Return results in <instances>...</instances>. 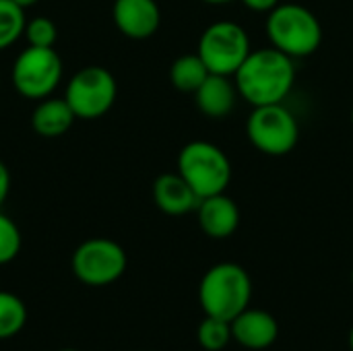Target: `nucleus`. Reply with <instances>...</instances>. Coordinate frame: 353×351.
I'll list each match as a JSON object with an SVG mask.
<instances>
[{
	"mask_svg": "<svg viewBox=\"0 0 353 351\" xmlns=\"http://www.w3.org/2000/svg\"><path fill=\"white\" fill-rule=\"evenodd\" d=\"M267 37L273 48L290 58L312 56L323 43V27L316 14L296 2L277 4L267 17Z\"/></svg>",
	"mask_w": 353,
	"mask_h": 351,
	"instance_id": "nucleus-3",
	"label": "nucleus"
},
{
	"mask_svg": "<svg viewBox=\"0 0 353 351\" xmlns=\"http://www.w3.org/2000/svg\"><path fill=\"white\" fill-rule=\"evenodd\" d=\"M350 350L353 351V327H352V331H350Z\"/></svg>",
	"mask_w": 353,
	"mask_h": 351,
	"instance_id": "nucleus-26",
	"label": "nucleus"
},
{
	"mask_svg": "<svg viewBox=\"0 0 353 351\" xmlns=\"http://www.w3.org/2000/svg\"><path fill=\"white\" fill-rule=\"evenodd\" d=\"M8 190H10V174H8V168L0 161V207L8 197Z\"/></svg>",
	"mask_w": 353,
	"mask_h": 351,
	"instance_id": "nucleus-23",
	"label": "nucleus"
},
{
	"mask_svg": "<svg viewBox=\"0 0 353 351\" xmlns=\"http://www.w3.org/2000/svg\"><path fill=\"white\" fill-rule=\"evenodd\" d=\"M352 124H353V106H352Z\"/></svg>",
	"mask_w": 353,
	"mask_h": 351,
	"instance_id": "nucleus-28",
	"label": "nucleus"
},
{
	"mask_svg": "<svg viewBox=\"0 0 353 351\" xmlns=\"http://www.w3.org/2000/svg\"><path fill=\"white\" fill-rule=\"evenodd\" d=\"M178 174L199 199L225 192L232 180V163L225 151L209 141H192L178 155Z\"/></svg>",
	"mask_w": 353,
	"mask_h": 351,
	"instance_id": "nucleus-4",
	"label": "nucleus"
},
{
	"mask_svg": "<svg viewBox=\"0 0 353 351\" xmlns=\"http://www.w3.org/2000/svg\"><path fill=\"white\" fill-rule=\"evenodd\" d=\"M203 2H207V4H228L232 0H203Z\"/></svg>",
	"mask_w": 353,
	"mask_h": 351,
	"instance_id": "nucleus-25",
	"label": "nucleus"
},
{
	"mask_svg": "<svg viewBox=\"0 0 353 351\" xmlns=\"http://www.w3.org/2000/svg\"><path fill=\"white\" fill-rule=\"evenodd\" d=\"M62 81V60L54 48L23 50L12 64V85L27 99H46Z\"/></svg>",
	"mask_w": 353,
	"mask_h": 351,
	"instance_id": "nucleus-9",
	"label": "nucleus"
},
{
	"mask_svg": "<svg viewBox=\"0 0 353 351\" xmlns=\"http://www.w3.org/2000/svg\"><path fill=\"white\" fill-rule=\"evenodd\" d=\"M74 112L68 106V101L62 97H46L41 103L33 110L31 126L33 130L43 139H56L62 137L74 122Z\"/></svg>",
	"mask_w": 353,
	"mask_h": 351,
	"instance_id": "nucleus-15",
	"label": "nucleus"
},
{
	"mask_svg": "<svg viewBox=\"0 0 353 351\" xmlns=\"http://www.w3.org/2000/svg\"><path fill=\"white\" fill-rule=\"evenodd\" d=\"M242 4L254 12H271L277 4H281V0H242Z\"/></svg>",
	"mask_w": 353,
	"mask_h": 351,
	"instance_id": "nucleus-22",
	"label": "nucleus"
},
{
	"mask_svg": "<svg viewBox=\"0 0 353 351\" xmlns=\"http://www.w3.org/2000/svg\"><path fill=\"white\" fill-rule=\"evenodd\" d=\"M112 17L120 33L130 39L155 35L161 23V10L155 0H116Z\"/></svg>",
	"mask_w": 353,
	"mask_h": 351,
	"instance_id": "nucleus-10",
	"label": "nucleus"
},
{
	"mask_svg": "<svg viewBox=\"0 0 353 351\" xmlns=\"http://www.w3.org/2000/svg\"><path fill=\"white\" fill-rule=\"evenodd\" d=\"M209 68L207 64L203 62V58L199 54H186V56H180L172 68H170V79H172V85L178 89V91H184V93H196V89L205 83V79L209 77Z\"/></svg>",
	"mask_w": 353,
	"mask_h": 351,
	"instance_id": "nucleus-16",
	"label": "nucleus"
},
{
	"mask_svg": "<svg viewBox=\"0 0 353 351\" xmlns=\"http://www.w3.org/2000/svg\"><path fill=\"white\" fill-rule=\"evenodd\" d=\"M60 351H79V350H60Z\"/></svg>",
	"mask_w": 353,
	"mask_h": 351,
	"instance_id": "nucleus-27",
	"label": "nucleus"
},
{
	"mask_svg": "<svg viewBox=\"0 0 353 351\" xmlns=\"http://www.w3.org/2000/svg\"><path fill=\"white\" fill-rule=\"evenodd\" d=\"M232 335L242 348L261 351L271 348L279 337L277 319L261 308H246L232 321Z\"/></svg>",
	"mask_w": 353,
	"mask_h": 351,
	"instance_id": "nucleus-11",
	"label": "nucleus"
},
{
	"mask_svg": "<svg viewBox=\"0 0 353 351\" xmlns=\"http://www.w3.org/2000/svg\"><path fill=\"white\" fill-rule=\"evenodd\" d=\"M234 77L238 95L252 108H259L283 103L294 89L296 66L294 58L271 46L250 52Z\"/></svg>",
	"mask_w": 353,
	"mask_h": 351,
	"instance_id": "nucleus-1",
	"label": "nucleus"
},
{
	"mask_svg": "<svg viewBox=\"0 0 353 351\" xmlns=\"http://www.w3.org/2000/svg\"><path fill=\"white\" fill-rule=\"evenodd\" d=\"M352 283H353V271H352Z\"/></svg>",
	"mask_w": 353,
	"mask_h": 351,
	"instance_id": "nucleus-29",
	"label": "nucleus"
},
{
	"mask_svg": "<svg viewBox=\"0 0 353 351\" xmlns=\"http://www.w3.org/2000/svg\"><path fill=\"white\" fill-rule=\"evenodd\" d=\"M199 110L215 120H221L232 114L236 99H238V87L230 81L225 74H209L205 83L194 93Z\"/></svg>",
	"mask_w": 353,
	"mask_h": 351,
	"instance_id": "nucleus-14",
	"label": "nucleus"
},
{
	"mask_svg": "<svg viewBox=\"0 0 353 351\" xmlns=\"http://www.w3.org/2000/svg\"><path fill=\"white\" fill-rule=\"evenodd\" d=\"M252 279L238 263L213 265L201 279L199 302L207 317L234 321L250 306Z\"/></svg>",
	"mask_w": 353,
	"mask_h": 351,
	"instance_id": "nucleus-2",
	"label": "nucleus"
},
{
	"mask_svg": "<svg viewBox=\"0 0 353 351\" xmlns=\"http://www.w3.org/2000/svg\"><path fill=\"white\" fill-rule=\"evenodd\" d=\"M21 232L17 223L0 211V265H8L21 252Z\"/></svg>",
	"mask_w": 353,
	"mask_h": 351,
	"instance_id": "nucleus-20",
	"label": "nucleus"
},
{
	"mask_svg": "<svg viewBox=\"0 0 353 351\" xmlns=\"http://www.w3.org/2000/svg\"><path fill=\"white\" fill-rule=\"evenodd\" d=\"M27 323V306L12 292L0 290V341L23 331Z\"/></svg>",
	"mask_w": 353,
	"mask_h": 351,
	"instance_id": "nucleus-17",
	"label": "nucleus"
},
{
	"mask_svg": "<svg viewBox=\"0 0 353 351\" xmlns=\"http://www.w3.org/2000/svg\"><path fill=\"white\" fill-rule=\"evenodd\" d=\"M124 248L110 238H91L77 246L70 267L72 275L91 288H103L118 281L126 271Z\"/></svg>",
	"mask_w": 353,
	"mask_h": 351,
	"instance_id": "nucleus-7",
	"label": "nucleus"
},
{
	"mask_svg": "<svg viewBox=\"0 0 353 351\" xmlns=\"http://www.w3.org/2000/svg\"><path fill=\"white\" fill-rule=\"evenodd\" d=\"M118 95L114 74L103 66H85L72 74L66 85L64 99L77 118L95 120L110 112Z\"/></svg>",
	"mask_w": 353,
	"mask_h": 351,
	"instance_id": "nucleus-8",
	"label": "nucleus"
},
{
	"mask_svg": "<svg viewBox=\"0 0 353 351\" xmlns=\"http://www.w3.org/2000/svg\"><path fill=\"white\" fill-rule=\"evenodd\" d=\"M232 339H234L232 323L223 321V319H215V317L205 314V319L201 321V325L196 329V341L203 350L207 351L225 350Z\"/></svg>",
	"mask_w": 353,
	"mask_h": 351,
	"instance_id": "nucleus-18",
	"label": "nucleus"
},
{
	"mask_svg": "<svg viewBox=\"0 0 353 351\" xmlns=\"http://www.w3.org/2000/svg\"><path fill=\"white\" fill-rule=\"evenodd\" d=\"M14 4H19L21 8H29V6H33V4H37L39 0H12Z\"/></svg>",
	"mask_w": 353,
	"mask_h": 351,
	"instance_id": "nucleus-24",
	"label": "nucleus"
},
{
	"mask_svg": "<svg viewBox=\"0 0 353 351\" xmlns=\"http://www.w3.org/2000/svg\"><path fill=\"white\" fill-rule=\"evenodd\" d=\"M246 137L261 153L281 157L298 145L300 124L283 103L259 106L246 120Z\"/></svg>",
	"mask_w": 353,
	"mask_h": 351,
	"instance_id": "nucleus-5",
	"label": "nucleus"
},
{
	"mask_svg": "<svg viewBox=\"0 0 353 351\" xmlns=\"http://www.w3.org/2000/svg\"><path fill=\"white\" fill-rule=\"evenodd\" d=\"M153 201L165 215L172 217L196 211L201 203L199 194L180 174H161L153 182Z\"/></svg>",
	"mask_w": 353,
	"mask_h": 351,
	"instance_id": "nucleus-13",
	"label": "nucleus"
},
{
	"mask_svg": "<svg viewBox=\"0 0 353 351\" xmlns=\"http://www.w3.org/2000/svg\"><path fill=\"white\" fill-rule=\"evenodd\" d=\"M25 8L12 0H0V50L12 46L25 31Z\"/></svg>",
	"mask_w": 353,
	"mask_h": 351,
	"instance_id": "nucleus-19",
	"label": "nucleus"
},
{
	"mask_svg": "<svg viewBox=\"0 0 353 351\" xmlns=\"http://www.w3.org/2000/svg\"><path fill=\"white\" fill-rule=\"evenodd\" d=\"M196 219L201 230L215 240L230 238L240 225V209L225 192L201 199L196 207Z\"/></svg>",
	"mask_w": 353,
	"mask_h": 351,
	"instance_id": "nucleus-12",
	"label": "nucleus"
},
{
	"mask_svg": "<svg viewBox=\"0 0 353 351\" xmlns=\"http://www.w3.org/2000/svg\"><path fill=\"white\" fill-rule=\"evenodd\" d=\"M25 39L29 46L33 48H54L58 29L54 25L52 19L48 17H35L31 21L25 23V31H23Z\"/></svg>",
	"mask_w": 353,
	"mask_h": 351,
	"instance_id": "nucleus-21",
	"label": "nucleus"
},
{
	"mask_svg": "<svg viewBox=\"0 0 353 351\" xmlns=\"http://www.w3.org/2000/svg\"><path fill=\"white\" fill-rule=\"evenodd\" d=\"M250 52V37L246 29L234 21H217L209 25L196 48V54L203 58L209 72L225 77H234Z\"/></svg>",
	"mask_w": 353,
	"mask_h": 351,
	"instance_id": "nucleus-6",
	"label": "nucleus"
}]
</instances>
